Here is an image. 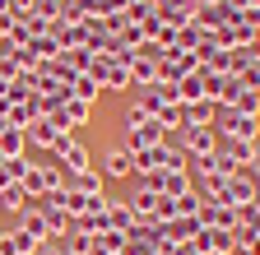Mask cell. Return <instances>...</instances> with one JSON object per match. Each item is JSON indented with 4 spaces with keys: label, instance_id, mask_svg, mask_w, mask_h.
Wrapping results in <instances>:
<instances>
[{
    "label": "cell",
    "instance_id": "cell-1",
    "mask_svg": "<svg viewBox=\"0 0 260 255\" xmlns=\"http://www.w3.org/2000/svg\"><path fill=\"white\" fill-rule=\"evenodd\" d=\"M121 125H125V149H130V153H140V149H153V144H168V139H172V135L162 130V125H158L149 112H140V107H130Z\"/></svg>",
    "mask_w": 260,
    "mask_h": 255
},
{
    "label": "cell",
    "instance_id": "cell-2",
    "mask_svg": "<svg viewBox=\"0 0 260 255\" xmlns=\"http://www.w3.org/2000/svg\"><path fill=\"white\" fill-rule=\"evenodd\" d=\"M177 144L186 149L190 167H195V163H209V158H214V149H218V135H214V125H186V130L177 135Z\"/></svg>",
    "mask_w": 260,
    "mask_h": 255
},
{
    "label": "cell",
    "instance_id": "cell-3",
    "mask_svg": "<svg viewBox=\"0 0 260 255\" xmlns=\"http://www.w3.org/2000/svg\"><path fill=\"white\" fill-rule=\"evenodd\" d=\"M186 246H190V250H200V255H237V250H242L237 232H223V228H200Z\"/></svg>",
    "mask_w": 260,
    "mask_h": 255
},
{
    "label": "cell",
    "instance_id": "cell-4",
    "mask_svg": "<svg viewBox=\"0 0 260 255\" xmlns=\"http://www.w3.org/2000/svg\"><path fill=\"white\" fill-rule=\"evenodd\" d=\"M51 158L60 163V172H70V176L93 167V153L79 144V135H60V139H56V149H51Z\"/></svg>",
    "mask_w": 260,
    "mask_h": 255
},
{
    "label": "cell",
    "instance_id": "cell-5",
    "mask_svg": "<svg viewBox=\"0 0 260 255\" xmlns=\"http://www.w3.org/2000/svg\"><path fill=\"white\" fill-rule=\"evenodd\" d=\"M88 75L98 79V88H107V93H130V70L121 65V60H112V56H98Z\"/></svg>",
    "mask_w": 260,
    "mask_h": 255
},
{
    "label": "cell",
    "instance_id": "cell-6",
    "mask_svg": "<svg viewBox=\"0 0 260 255\" xmlns=\"http://www.w3.org/2000/svg\"><path fill=\"white\" fill-rule=\"evenodd\" d=\"M195 70H200V60H195L190 51H168V56L158 60V79H162V84H172V88H177L186 75H195Z\"/></svg>",
    "mask_w": 260,
    "mask_h": 255
},
{
    "label": "cell",
    "instance_id": "cell-7",
    "mask_svg": "<svg viewBox=\"0 0 260 255\" xmlns=\"http://www.w3.org/2000/svg\"><path fill=\"white\" fill-rule=\"evenodd\" d=\"M23 135H28V144H38V149H47V153H51V149H56V139H60V135H70V130H65V121H60V112H56V116H38Z\"/></svg>",
    "mask_w": 260,
    "mask_h": 255
},
{
    "label": "cell",
    "instance_id": "cell-8",
    "mask_svg": "<svg viewBox=\"0 0 260 255\" xmlns=\"http://www.w3.org/2000/svg\"><path fill=\"white\" fill-rule=\"evenodd\" d=\"M98 172H103V181H130L135 176V153H130L125 144H116V149L103 153V167Z\"/></svg>",
    "mask_w": 260,
    "mask_h": 255
},
{
    "label": "cell",
    "instance_id": "cell-9",
    "mask_svg": "<svg viewBox=\"0 0 260 255\" xmlns=\"http://www.w3.org/2000/svg\"><path fill=\"white\" fill-rule=\"evenodd\" d=\"M228 204H233V209L260 204V181H255L251 172H242V176H228Z\"/></svg>",
    "mask_w": 260,
    "mask_h": 255
},
{
    "label": "cell",
    "instance_id": "cell-10",
    "mask_svg": "<svg viewBox=\"0 0 260 255\" xmlns=\"http://www.w3.org/2000/svg\"><path fill=\"white\" fill-rule=\"evenodd\" d=\"M14 228H19L23 237H32V241H38V246H42V241H56V237H51V228H47V218H42V209H38V204H28V209H23L19 218H14Z\"/></svg>",
    "mask_w": 260,
    "mask_h": 255
},
{
    "label": "cell",
    "instance_id": "cell-11",
    "mask_svg": "<svg viewBox=\"0 0 260 255\" xmlns=\"http://www.w3.org/2000/svg\"><path fill=\"white\" fill-rule=\"evenodd\" d=\"M0 255H38V241L23 237L19 228H0Z\"/></svg>",
    "mask_w": 260,
    "mask_h": 255
},
{
    "label": "cell",
    "instance_id": "cell-12",
    "mask_svg": "<svg viewBox=\"0 0 260 255\" xmlns=\"http://www.w3.org/2000/svg\"><path fill=\"white\" fill-rule=\"evenodd\" d=\"M135 223H140V218H135V209H130L125 200H107V228H112V232H130Z\"/></svg>",
    "mask_w": 260,
    "mask_h": 255
},
{
    "label": "cell",
    "instance_id": "cell-13",
    "mask_svg": "<svg viewBox=\"0 0 260 255\" xmlns=\"http://www.w3.org/2000/svg\"><path fill=\"white\" fill-rule=\"evenodd\" d=\"M60 121H65V130H79V125H88L93 121V102H79V98H70V102H65L60 107Z\"/></svg>",
    "mask_w": 260,
    "mask_h": 255
},
{
    "label": "cell",
    "instance_id": "cell-14",
    "mask_svg": "<svg viewBox=\"0 0 260 255\" xmlns=\"http://www.w3.org/2000/svg\"><path fill=\"white\" fill-rule=\"evenodd\" d=\"M28 204H38V200H32V195H28V190H23L19 181H14V186H5V190H0V209H5V213H14V218H19V213H23Z\"/></svg>",
    "mask_w": 260,
    "mask_h": 255
},
{
    "label": "cell",
    "instance_id": "cell-15",
    "mask_svg": "<svg viewBox=\"0 0 260 255\" xmlns=\"http://www.w3.org/2000/svg\"><path fill=\"white\" fill-rule=\"evenodd\" d=\"M23 149H28V135L23 130H14V125H5V130H0V158H23Z\"/></svg>",
    "mask_w": 260,
    "mask_h": 255
},
{
    "label": "cell",
    "instance_id": "cell-16",
    "mask_svg": "<svg viewBox=\"0 0 260 255\" xmlns=\"http://www.w3.org/2000/svg\"><path fill=\"white\" fill-rule=\"evenodd\" d=\"M38 209H42V218H47L51 237H65V232H70V218L60 213V204H56V200H38Z\"/></svg>",
    "mask_w": 260,
    "mask_h": 255
},
{
    "label": "cell",
    "instance_id": "cell-17",
    "mask_svg": "<svg viewBox=\"0 0 260 255\" xmlns=\"http://www.w3.org/2000/svg\"><path fill=\"white\" fill-rule=\"evenodd\" d=\"M200 98H205V79H200V70H195V75H186V79L177 84V102L190 107V102H200Z\"/></svg>",
    "mask_w": 260,
    "mask_h": 255
},
{
    "label": "cell",
    "instance_id": "cell-18",
    "mask_svg": "<svg viewBox=\"0 0 260 255\" xmlns=\"http://www.w3.org/2000/svg\"><path fill=\"white\" fill-rule=\"evenodd\" d=\"M65 186H75L79 195H103V172H98V167H88V172H75Z\"/></svg>",
    "mask_w": 260,
    "mask_h": 255
},
{
    "label": "cell",
    "instance_id": "cell-19",
    "mask_svg": "<svg viewBox=\"0 0 260 255\" xmlns=\"http://www.w3.org/2000/svg\"><path fill=\"white\" fill-rule=\"evenodd\" d=\"M38 181H42V200H47V195H56V190L65 186V172L56 163H38Z\"/></svg>",
    "mask_w": 260,
    "mask_h": 255
},
{
    "label": "cell",
    "instance_id": "cell-20",
    "mask_svg": "<svg viewBox=\"0 0 260 255\" xmlns=\"http://www.w3.org/2000/svg\"><path fill=\"white\" fill-rule=\"evenodd\" d=\"M214 107H218V102H209V98L190 102V107H186V125H214Z\"/></svg>",
    "mask_w": 260,
    "mask_h": 255
},
{
    "label": "cell",
    "instance_id": "cell-21",
    "mask_svg": "<svg viewBox=\"0 0 260 255\" xmlns=\"http://www.w3.org/2000/svg\"><path fill=\"white\" fill-rule=\"evenodd\" d=\"M56 241H60L65 255H93V237H84V232H65V237H56Z\"/></svg>",
    "mask_w": 260,
    "mask_h": 255
},
{
    "label": "cell",
    "instance_id": "cell-22",
    "mask_svg": "<svg viewBox=\"0 0 260 255\" xmlns=\"http://www.w3.org/2000/svg\"><path fill=\"white\" fill-rule=\"evenodd\" d=\"M93 250H103V255H116V250H125V232H98L93 237Z\"/></svg>",
    "mask_w": 260,
    "mask_h": 255
},
{
    "label": "cell",
    "instance_id": "cell-23",
    "mask_svg": "<svg viewBox=\"0 0 260 255\" xmlns=\"http://www.w3.org/2000/svg\"><path fill=\"white\" fill-rule=\"evenodd\" d=\"M70 93H75L79 102H98V79H93V75H75Z\"/></svg>",
    "mask_w": 260,
    "mask_h": 255
},
{
    "label": "cell",
    "instance_id": "cell-24",
    "mask_svg": "<svg viewBox=\"0 0 260 255\" xmlns=\"http://www.w3.org/2000/svg\"><path fill=\"white\" fill-rule=\"evenodd\" d=\"M135 56H140V60H153V65H158V60L168 56V47H162V42H153V38H144V42L135 47Z\"/></svg>",
    "mask_w": 260,
    "mask_h": 255
},
{
    "label": "cell",
    "instance_id": "cell-25",
    "mask_svg": "<svg viewBox=\"0 0 260 255\" xmlns=\"http://www.w3.org/2000/svg\"><path fill=\"white\" fill-rule=\"evenodd\" d=\"M38 255H65V250H60V241H42V246H38Z\"/></svg>",
    "mask_w": 260,
    "mask_h": 255
},
{
    "label": "cell",
    "instance_id": "cell-26",
    "mask_svg": "<svg viewBox=\"0 0 260 255\" xmlns=\"http://www.w3.org/2000/svg\"><path fill=\"white\" fill-rule=\"evenodd\" d=\"M14 33V14H0V38H10Z\"/></svg>",
    "mask_w": 260,
    "mask_h": 255
},
{
    "label": "cell",
    "instance_id": "cell-27",
    "mask_svg": "<svg viewBox=\"0 0 260 255\" xmlns=\"http://www.w3.org/2000/svg\"><path fill=\"white\" fill-rule=\"evenodd\" d=\"M251 176L260 181V144H255V158H251Z\"/></svg>",
    "mask_w": 260,
    "mask_h": 255
},
{
    "label": "cell",
    "instance_id": "cell-28",
    "mask_svg": "<svg viewBox=\"0 0 260 255\" xmlns=\"http://www.w3.org/2000/svg\"><path fill=\"white\" fill-rule=\"evenodd\" d=\"M5 186H14V176L5 172V163H0V190H5Z\"/></svg>",
    "mask_w": 260,
    "mask_h": 255
},
{
    "label": "cell",
    "instance_id": "cell-29",
    "mask_svg": "<svg viewBox=\"0 0 260 255\" xmlns=\"http://www.w3.org/2000/svg\"><path fill=\"white\" fill-rule=\"evenodd\" d=\"M0 14H14V0H0Z\"/></svg>",
    "mask_w": 260,
    "mask_h": 255
},
{
    "label": "cell",
    "instance_id": "cell-30",
    "mask_svg": "<svg viewBox=\"0 0 260 255\" xmlns=\"http://www.w3.org/2000/svg\"><path fill=\"white\" fill-rule=\"evenodd\" d=\"M0 163H5V158H0Z\"/></svg>",
    "mask_w": 260,
    "mask_h": 255
}]
</instances>
